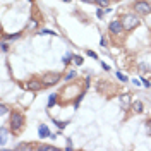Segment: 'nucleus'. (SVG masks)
<instances>
[{"mask_svg":"<svg viewBox=\"0 0 151 151\" xmlns=\"http://www.w3.org/2000/svg\"><path fill=\"white\" fill-rule=\"evenodd\" d=\"M57 101V95H50V100H48V107H53Z\"/></svg>","mask_w":151,"mask_h":151,"instance_id":"9d476101","label":"nucleus"},{"mask_svg":"<svg viewBox=\"0 0 151 151\" xmlns=\"http://www.w3.org/2000/svg\"><path fill=\"white\" fill-rule=\"evenodd\" d=\"M5 143H7V129L2 127V129H0V144L5 146Z\"/></svg>","mask_w":151,"mask_h":151,"instance_id":"0eeeda50","label":"nucleus"},{"mask_svg":"<svg viewBox=\"0 0 151 151\" xmlns=\"http://www.w3.org/2000/svg\"><path fill=\"white\" fill-rule=\"evenodd\" d=\"M7 112H9V107H7V105H2V107H0V113H2V115H5Z\"/></svg>","mask_w":151,"mask_h":151,"instance_id":"4468645a","label":"nucleus"},{"mask_svg":"<svg viewBox=\"0 0 151 151\" xmlns=\"http://www.w3.org/2000/svg\"><path fill=\"white\" fill-rule=\"evenodd\" d=\"M43 33H45V34H55V33H53V31H50V29H45Z\"/></svg>","mask_w":151,"mask_h":151,"instance_id":"5701e85b","label":"nucleus"},{"mask_svg":"<svg viewBox=\"0 0 151 151\" xmlns=\"http://www.w3.org/2000/svg\"><path fill=\"white\" fill-rule=\"evenodd\" d=\"M138 24H139V17H138V15L125 14V15H124V19H122V26H124V29H125V31H131V29H134Z\"/></svg>","mask_w":151,"mask_h":151,"instance_id":"f257e3e1","label":"nucleus"},{"mask_svg":"<svg viewBox=\"0 0 151 151\" xmlns=\"http://www.w3.org/2000/svg\"><path fill=\"white\" fill-rule=\"evenodd\" d=\"M86 53H88V55H89V57H93V58H98V55H96V53H95V52H91V50H88V52H86Z\"/></svg>","mask_w":151,"mask_h":151,"instance_id":"dca6fc26","label":"nucleus"},{"mask_svg":"<svg viewBox=\"0 0 151 151\" xmlns=\"http://www.w3.org/2000/svg\"><path fill=\"white\" fill-rule=\"evenodd\" d=\"M95 3H98L100 7H108V0H96Z\"/></svg>","mask_w":151,"mask_h":151,"instance_id":"f8f14e48","label":"nucleus"},{"mask_svg":"<svg viewBox=\"0 0 151 151\" xmlns=\"http://www.w3.org/2000/svg\"><path fill=\"white\" fill-rule=\"evenodd\" d=\"M74 76H76V72H74V70H70V72H69V74H67V77H65V79H72V77H74Z\"/></svg>","mask_w":151,"mask_h":151,"instance_id":"6ab92c4d","label":"nucleus"},{"mask_svg":"<svg viewBox=\"0 0 151 151\" xmlns=\"http://www.w3.org/2000/svg\"><path fill=\"white\" fill-rule=\"evenodd\" d=\"M60 81V74H46L45 77H43V84L45 86H52V84H57Z\"/></svg>","mask_w":151,"mask_h":151,"instance_id":"20e7f679","label":"nucleus"},{"mask_svg":"<svg viewBox=\"0 0 151 151\" xmlns=\"http://www.w3.org/2000/svg\"><path fill=\"white\" fill-rule=\"evenodd\" d=\"M83 2H86V3H95L96 0H83Z\"/></svg>","mask_w":151,"mask_h":151,"instance_id":"393cba45","label":"nucleus"},{"mask_svg":"<svg viewBox=\"0 0 151 151\" xmlns=\"http://www.w3.org/2000/svg\"><path fill=\"white\" fill-rule=\"evenodd\" d=\"M108 28H110V31H112L113 34H119V33H120V31L124 29V26H122V22H119V21H112Z\"/></svg>","mask_w":151,"mask_h":151,"instance_id":"39448f33","label":"nucleus"},{"mask_svg":"<svg viewBox=\"0 0 151 151\" xmlns=\"http://www.w3.org/2000/svg\"><path fill=\"white\" fill-rule=\"evenodd\" d=\"M136 12L141 14V15H146V14H150L151 12V5L148 3V2L139 0V2H136Z\"/></svg>","mask_w":151,"mask_h":151,"instance_id":"7ed1b4c3","label":"nucleus"},{"mask_svg":"<svg viewBox=\"0 0 151 151\" xmlns=\"http://www.w3.org/2000/svg\"><path fill=\"white\" fill-rule=\"evenodd\" d=\"M55 124H57V125H58L60 129H64V127L67 125V122H57V120H55Z\"/></svg>","mask_w":151,"mask_h":151,"instance_id":"f3484780","label":"nucleus"},{"mask_svg":"<svg viewBox=\"0 0 151 151\" xmlns=\"http://www.w3.org/2000/svg\"><path fill=\"white\" fill-rule=\"evenodd\" d=\"M83 62H84V58H83V57H79V55H74V64H76V65H81Z\"/></svg>","mask_w":151,"mask_h":151,"instance_id":"1a4fd4ad","label":"nucleus"},{"mask_svg":"<svg viewBox=\"0 0 151 151\" xmlns=\"http://www.w3.org/2000/svg\"><path fill=\"white\" fill-rule=\"evenodd\" d=\"M143 86H146V88H150V86H151V83H150V81H146V79H143Z\"/></svg>","mask_w":151,"mask_h":151,"instance_id":"4be33fe9","label":"nucleus"},{"mask_svg":"<svg viewBox=\"0 0 151 151\" xmlns=\"http://www.w3.org/2000/svg\"><path fill=\"white\" fill-rule=\"evenodd\" d=\"M62 2H65V3H69V2H70V0H62Z\"/></svg>","mask_w":151,"mask_h":151,"instance_id":"a878e982","label":"nucleus"},{"mask_svg":"<svg viewBox=\"0 0 151 151\" xmlns=\"http://www.w3.org/2000/svg\"><path fill=\"white\" fill-rule=\"evenodd\" d=\"M122 98H124V100H120V101L124 103V107H127V103H129V100H127V98H129V96H122Z\"/></svg>","mask_w":151,"mask_h":151,"instance_id":"aec40b11","label":"nucleus"},{"mask_svg":"<svg viewBox=\"0 0 151 151\" xmlns=\"http://www.w3.org/2000/svg\"><path fill=\"white\" fill-rule=\"evenodd\" d=\"M10 125H12V129L14 131H21V127L24 125V117L21 115V113H12V117H10Z\"/></svg>","mask_w":151,"mask_h":151,"instance_id":"f03ea898","label":"nucleus"},{"mask_svg":"<svg viewBox=\"0 0 151 151\" xmlns=\"http://www.w3.org/2000/svg\"><path fill=\"white\" fill-rule=\"evenodd\" d=\"M146 125H148V132L151 134V120H148V124H146Z\"/></svg>","mask_w":151,"mask_h":151,"instance_id":"b1692460","label":"nucleus"},{"mask_svg":"<svg viewBox=\"0 0 151 151\" xmlns=\"http://www.w3.org/2000/svg\"><path fill=\"white\" fill-rule=\"evenodd\" d=\"M117 77H119V79H120L122 83H125V81H127V76H124L122 72H117Z\"/></svg>","mask_w":151,"mask_h":151,"instance_id":"ddd939ff","label":"nucleus"},{"mask_svg":"<svg viewBox=\"0 0 151 151\" xmlns=\"http://www.w3.org/2000/svg\"><path fill=\"white\" fill-rule=\"evenodd\" d=\"M41 150H46V151H55L57 148H55V146H41Z\"/></svg>","mask_w":151,"mask_h":151,"instance_id":"2eb2a0df","label":"nucleus"},{"mask_svg":"<svg viewBox=\"0 0 151 151\" xmlns=\"http://www.w3.org/2000/svg\"><path fill=\"white\" fill-rule=\"evenodd\" d=\"M19 36H21V34H19V33H17V34H9V40H17V38H19Z\"/></svg>","mask_w":151,"mask_h":151,"instance_id":"a211bd4d","label":"nucleus"},{"mask_svg":"<svg viewBox=\"0 0 151 151\" xmlns=\"http://www.w3.org/2000/svg\"><path fill=\"white\" fill-rule=\"evenodd\" d=\"M38 134H40V138L43 139V138H48V136H50V131H48V127H46V125H43V124H41V125H40V129H38Z\"/></svg>","mask_w":151,"mask_h":151,"instance_id":"423d86ee","label":"nucleus"},{"mask_svg":"<svg viewBox=\"0 0 151 151\" xmlns=\"http://www.w3.org/2000/svg\"><path fill=\"white\" fill-rule=\"evenodd\" d=\"M134 110H136L138 113H143V103H141V101H136V103H134Z\"/></svg>","mask_w":151,"mask_h":151,"instance_id":"6e6552de","label":"nucleus"},{"mask_svg":"<svg viewBox=\"0 0 151 151\" xmlns=\"http://www.w3.org/2000/svg\"><path fill=\"white\" fill-rule=\"evenodd\" d=\"M72 57H74V55H72V53H67V55H65V57H64V58H62V60H64V64H69V62H70V60H72Z\"/></svg>","mask_w":151,"mask_h":151,"instance_id":"9b49d317","label":"nucleus"},{"mask_svg":"<svg viewBox=\"0 0 151 151\" xmlns=\"http://www.w3.org/2000/svg\"><path fill=\"white\" fill-rule=\"evenodd\" d=\"M29 84H31V86H29L31 89H38V83H29Z\"/></svg>","mask_w":151,"mask_h":151,"instance_id":"412c9836","label":"nucleus"}]
</instances>
